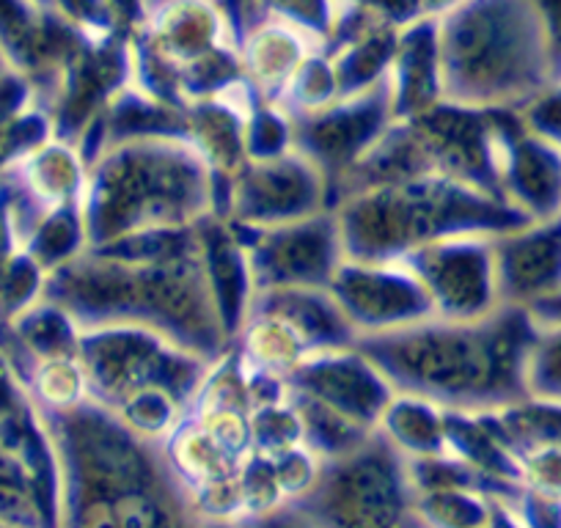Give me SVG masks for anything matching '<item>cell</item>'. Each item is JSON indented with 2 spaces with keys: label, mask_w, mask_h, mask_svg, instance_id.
Wrapping results in <instances>:
<instances>
[{
  "label": "cell",
  "mask_w": 561,
  "mask_h": 528,
  "mask_svg": "<svg viewBox=\"0 0 561 528\" xmlns=\"http://www.w3.org/2000/svg\"><path fill=\"white\" fill-rule=\"evenodd\" d=\"M289 509L322 523H408L415 520L408 455L375 429L364 444L322 462L314 487Z\"/></svg>",
  "instance_id": "cell-5"
},
{
  "label": "cell",
  "mask_w": 561,
  "mask_h": 528,
  "mask_svg": "<svg viewBox=\"0 0 561 528\" xmlns=\"http://www.w3.org/2000/svg\"><path fill=\"white\" fill-rule=\"evenodd\" d=\"M495 271L504 306L550 303L561 298V215L495 234Z\"/></svg>",
  "instance_id": "cell-11"
},
{
  "label": "cell",
  "mask_w": 561,
  "mask_h": 528,
  "mask_svg": "<svg viewBox=\"0 0 561 528\" xmlns=\"http://www.w3.org/2000/svg\"><path fill=\"white\" fill-rule=\"evenodd\" d=\"M78 358L91 400L118 408L135 393L160 388L191 411L215 360L191 353L165 333L138 322L80 328Z\"/></svg>",
  "instance_id": "cell-4"
},
{
  "label": "cell",
  "mask_w": 561,
  "mask_h": 528,
  "mask_svg": "<svg viewBox=\"0 0 561 528\" xmlns=\"http://www.w3.org/2000/svg\"><path fill=\"white\" fill-rule=\"evenodd\" d=\"M231 226L248 234V240L240 234L237 240L248 253L256 292L275 287H328L344 259L342 231L333 209L267 229Z\"/></svg>",
  "instance_id": "cell-7"
},
{
  "label": "cell",
  "mask_w": 561,
  "mask_h": 528,
  "mask_svg": "<svg viewBox=\"0 0 561 528\" xmlns=\"http://www.w3.org/2000/svg\"><path fill=\"white\" fill-rule=\"evenodd\" d=\"M325 209H331L325 171L293 147L275 158L245 160L237 169L224 220L267 229Z\"/></svg>",
  "instance_id": "cell-8"
},
{
  "label": "cell",
  "mask_w": 561,
  "mask_h": 528,
  "mask_svg": "<svg viewBox=\"0 0 561 528\" xmlns=\"http://www.w3.org/2000/svg\"><path fill=\"white\" fill-rule=\"evenodd\" d=\"M526 306H501L482 320H433L386 333H364L355 347L397 393H413L446 411H501L528 400L526 366L537 338Z\"/></svg>",
  "instance_id": "cell-1"
},
{
  "label": "cell",
  "mask_w": 561,
  "mask_h": 528,
  "mask_svg": "<svg viewBox=\"0 0 561 528\" xmlns=\"http://www.w3.org/2000/svg\"><path fill=\"white\" fill-rule=\"evenodd\" d=\"M504 196L531 220L561 215V147L520 124L504 165Z\"/></svg>",
  "instance_id": "cell-12"
},
{
  "label": "cell",
  "mask_w": 561,
  "mask_h": 528,
  "mask_svg": "<svg viewBox=\"0 0 561 528\" xmlns=\"http://www.w3.org/2000/svg\"><path fill=\"white\" fill-rule=\"evenodd\" d=\"M78 204L89 245L185 229L215 215V174L187 136L129 138L91 163Z\"/></svg>",
  "instance_id": "cell-2"
},
{
  "label": "cell",
  "mask_w": 561,
  "mask_h": 528,
  "mask_svg": "<svg viewBox=\"0 0 561 528\" xmlns=\"http://www.w3.org/2000/svg\"><path fill=\"white\" fill-rule=\"evenodd\" d=\"M287 388L333 408L360 427L377 429L393 400V386L358 347L322 349L289 371Z\"/></svg>",
  "instance_id": "cell-10"
},
{
  "label": "cell",
  "mask_w": 561,
  "mask_h": 528,
  "mask_svg": "<svg viewBox=\"0 0 561 528\" xmlns=\"http://www.w3.org/2000/svg\"><path fill=\"white\" fill-rule=\"evenodd\" d=\"M333 213L347 259H399L440 237L504 234L531 223L506 198L446 174L350 193Z\"/></svg>",
  "instance_id": "cell-3"
},
{
  "label": "cell",
  "mask_w": 561,
  "mask_h": 528,
  "mask_svg": "<svg viewBox=\"0 0 561 528\" xmlns=\"http://www.w3.org/2000/svg\"><path fill=\"white\" fill-rule=\"evenodd\" d=\"M328 289L358 336L397 331L438 317L427 287L402 259L344 256Z\"/></svg>",
  "instance_id": "cell-9"
},
{
  "label": "cell",
  "mask_w": 561,
  "mask_h": 528,
  "mask_svg": "<svg viewBox=\"0 0 561 528\" xmlns=\"http://www.w3.org/2000/svg\"><path fill=\"white\" fill-rule=\"evenodd\" d=\"M399 259L427 287L444 320H482L504 306L495 271V234L440 237Z\"/></svg>",
  "instance_id": "cell-6"
}]
</instances>
